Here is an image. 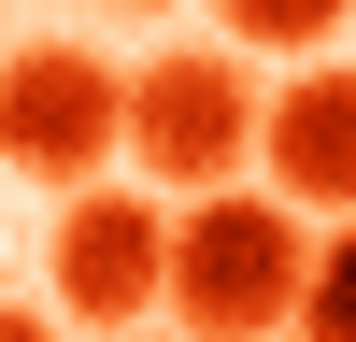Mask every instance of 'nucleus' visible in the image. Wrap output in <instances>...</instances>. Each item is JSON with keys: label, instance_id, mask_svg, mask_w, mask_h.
<instances>
[{"label": "nucleus", "instance_id": "obj_1", "mask_svg": "<svg viewBox=\"0 0 356 342\" xmlns=\"http://www.w3.org/2000/svg\"><path fill=\"white\" fill-rule=\"evenodd\" d=\"M300 271H314V243H300L285 186H200L171 214V285L157 300L200 342H257V328H300Z\"/></svg>", "mask_w": 356, "mask_h": 342}, {"label": "nucleus", "instance_id": "obj_9", "mask_svg": "<svg viewBox=\"0 0 356 342\" xmlns=\"http://www.w3.org/2000/svg\"><path fill=\"white\" fill-rule=\"evenodd\" d=\"M129 15H171V0H129Z\"/></svg>", "mask_w": 356, "mask_h": 342}, {"label": "nucleus", "instance_id": "obj_7", "mask_svg": "<svg viewBox=\"0 0 356 342\" xmlns=\"http://www.w3.org/2000/svg\"><path fill=\"white\" fill-rule=\"evenodd\" d=\"M214 15H228V43H328L356 0H214Z\"/></svg>", "mask_w": 356, "mask_h": 342}, {"label": "nucleus", "instance_id": "obj_4", "mask_svg": "<svg viewBox=\"0 0 356 342\" xmlns=\"http://www.w3.org/2000/svg\"><path fill=\"white\" fill-rule=\"evenodd\" d=\"M157 285H171V214L86 171V200L57 214V314L72 328H143Z\"/></svg>", "mask_w": 356, "mask_h": 342}, {"label": "nucleus", "instance_id": "obj_2", "mask_svg": "<svg viewBox=\"0 0 356 342\" xmlns=\"http://www.w3.org/2000/svg\"><path fill=\"white\" fill-rule=\"evenodd\" d=\"M0 157L29 171V186H86V171L129 157V72L86 43H29L0 57Z\"/></svg>", "mask_w": 356, "mask_h": 342}, {"label": "nucleus", "instance_id": "obj_3", "mask_svg": "<svg viewBox=\"0 0 356 342\" xmlns=\"http://www.w3.org/2000/svg\"><path fill=\"white\" fill-rule=\"evenodd\" d=\"M129 157L157 171V186H228V171H257V86L243 57H157V72H129Z\"/></svg>", "mask_w": 356, "mask_h": 342}, {"label": "nucleus", "instance_id": "obj_8", "mask_svg": "<svg viewBox=\"0 0 356 342\" xmlns=\"http://www.w3.org/2000/svg\"><path fill=\"white\" fill-rule=\"evenodd\" d=\"M29 328H43V314H15V300H0V342H29Z\"/></svg>", "mask_w": 356, "mask_h": 342}, {"label": "nucleus", "instance_id": "obj_6", "mask_svg": "<svg viewBox=\"0 0 356 342\" xmlns=\"http://www.w3.org/2000/svg\"><path fill=\"white\" fill-rule=\"evenodd\" d=\"M300 328H314V342H356V228H342V243H314V271H300Z\"/></svg>", "mask_w": 356, "mask_h": 342}, {"label": "nucleus", "instance_id": "obj_5", "mask_svg": "<svg viewBox=\"0 0 356 342\" xmlns=\"http://www.w3.org/2000/svg\"><path fill=\"white\" fill-rule=\"evenodd\" d=\"M257 171L300 214H356V72H285V100H257Z\"/></svg>", "mask_w": 356, "mask_h": 342}]
</instances>
